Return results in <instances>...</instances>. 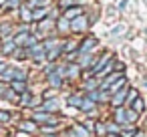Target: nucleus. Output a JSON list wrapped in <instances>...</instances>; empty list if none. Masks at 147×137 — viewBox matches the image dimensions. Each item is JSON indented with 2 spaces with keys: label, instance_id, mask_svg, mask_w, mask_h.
<instances>
[{
  "label": "nucleus",
  "instance_id": "nucleus-1",
  "mask_svg": "<svg viewBox=\"0 0 147 137\" xmlns=\"http://www.w3.org/2000/svg\"><path fill=\"white\" fill-rule=\"evenodd\" d=\"M125 97H127V89H121V91H117V93H115V97L111 99V103H113V105H115V107L119 109V107L123 105Z\"/></svg>",
  "mask_w": 147,
  "mask_h": 137
},
{
  "label": "nucleus",
  "instance_id": "nucleus-2",
  "mask_svg": "<svg viewBox=\"0 0 147 137\" xmlns=\"http://www.w3.org/2000/svg\"><path fill=\"white\" fill-rule=\"evenodd\" d=\"M71 28H73V30H77V32H79V30H85V28H87V20H85V16H79L77 20H73Z\"/></svg>",
  "mask_w": 147,
  "mask_h": 137
},
{
  "label": "nucleus",
  "instance_id": "nucleus-3",
  "mask_svg": "<svg viewBox=\"0 0 147 137\" xmlns=\"http://www.w3.org/2000/svg\"><path fill=\"white\" fill-rule=\"evenodd\" d=\"M95 45H97V38H89V40H85V43L79 47V53H89Z\"/></svg>",
  "mask_w": 147,
  "mask_h": 137
},
{
  "label": "nucleus",
  "instance_id": "nucleus-4",
  "mask_svg": "<svg viewBox=\"0 0 147 137\" xmlns=\"http://www.w3.org/2000/svg\"><path fill=\"white\" fill-rule=\"evenodd\" d=\"M42 51H45V49H42L40 45H34L32 51H30V57H32V59H42Z\"/></svg>",
  "mask_w": 147,
  "mask_h": 137
},
{
  "label": "nucleus",
  "instance_id": "nucleus-5",
  "mask_svg": "<svg viewBox=\"0 0 147 137\" xmlns=\"http://www.w3.org/2000/svg\"><path fill=\"white\" fill-rule=\"evenodd\" d=\"M18 127H20L22 131H26V133H30V131H34V129H36V125H34L32 121H24V123H20Z\"/></svg>",
  "mask_w": 147,
  "mask_h": 137
},
{
  "label": "nucleus",
  "instance_id": "nucleus-6",
  "mask_svg": "<svg viewBox=\"0 0 147 137\" xmlns=\"http://www.w3.org/2000/svg\"><path fill=\"white\" fill-rule=\"evenodd\" d=\"M49 83H51L53 87H61V75H59V73H53V75L49 77Z\"/></svg>",
  "mask_w": 147,
  "mask_h": 137
},
{
  "label": "nucleus",
  "instance_id": "nucleus-7",
  "mask_svg": "<svg viewBox=\"0 0 147 137\" xmlns=\"http://www.w3.org/2000/svg\"><path fill=\"white\" fill-rule=\"evenodd\" d=\"M85 0H61V6L63 8H69V6H75V4H83Z\"/></svg>",
  "mask_w": 147,
  "mask_h": 137
},
{
  "label": "nucleus",
  "instance_id": "nucleus-8",
  "mask_svg": "<svg viewBox=\"0 0 147 137\" xmlns=\"http://www.w3.org/2000/svg\"><path fill=\"white\" fill-rule=\"evenodd\" d=\"M137 99H139V93H137L135 89H131V91H127V101H129V103H135Z\"/></svg>",
  "mask_w": 147,
  "mask_h": 137
},
{
  "label": "nucleus",
  "instance_id": "nucleus-9",
  "mask_svg": "<svg viewBox=\"0 0 147 137\" xmlns=\"http://www.w3.org/2000/svg\"><path fill=\"white\" fill-rule=\"evenodd\" d=\"M14 45H16L14 40L6 43V45H4V49H2V53H4V55H10V53H12V49H14Z\"/></svg>",
  "mask_w": 147,
  "mask_h": 137
},
{
  "label": "nucleus",
  "instance_id": "nucleus-10",
  "mask_svg": "<svg viewBox=\"0 0 147 137\" xmlns=\"http://www.w3.org/2000/svg\"><path fill=\"white\" fill-rule=\"evenodd\" d=\"M115 121H119V123L125 121V109H121V107L117 109V113H115Z\"/></svg>",
  "mask_w": 147,
  "mask_h": 137
},
{
  "label": "nucleus",
  "instance_id": "nucleus-11",
  "mask_svg": "<svg viewBox=\"0 0 147 137\" xmlns=\"http://www.w3.org/2000/svg\"><path fill=\"white\" fill-rule=\"evenodd\" d=\"M47 14V8H42V10H34L32 12V20H40V16H45Z\"/></svg>",
  "mask_w": 147,
  "mask_h": 137
},
{
  "label": "nucleus",
  "instance_id": "nucleus-12",
  "mask_svg": "<svg viewBox=\"0 0 147 137\" xmlns=\"http://www.w3.org/2000/svg\"><path fill=\"white\" fill-rule=\"evenodd\" d=\"M34 119H36V121H47V119H49V121H53V119H51V115H47V113H34Z\"/></svg>",
  "mask_w": 147,
  "mask_h": 137
},
{
  "label": "nucleus",
  "instance_id": "nucleus-13",
  "mask_svg": "<svg viewBox=\"0 0 147 137\" xmlns=\"http://www.w3.org/2000/svg\"><path fill=\"white\" fill-rule=\"evenodd\" d=\"M135 119H137V113L135 111H131V109L125 111V121H135Z\"/></svg>",
  "mask_w": 147,
  "mask_h": 137
},
{
  "label": "nucleus",
  "instance_id": "nucleus-14",
  "mask_svg": "<svg viewBox=\"0 0 147 137\" xmlns=\"http://www.w3.org/2000/svg\"><path fill=\"white\" fill-rule=\"evenodd\" d=\"M79 12H81V8H71V10L65 14V18H67V20H71V16H75V14H79Z\"/></svg>",
  "mask_w": 147,
  "mask_h": 137
},
{
  "label": "nucleus",
  "instance_id": "nucleus-15",
  "mask_svg": "<svg viewBox=\"0 0 147 137\" xmlns=\"http://www.w3.org/2000/svg\"><path fill=\"white\" fill-rule=\"evenodd\" d=\"M22 20H32V12L28 8H22Z\"/></svg>",
  "mask_w": 147,
  "mask_h": 137
},
{
  "label": "nucleus",
  "instance_id": "nucleus-16",
  "mask_svg": "<svg viewBox=\"0 0 147 137\" xmlns=\"http://www.w3.org/2000/svg\"><path fill=\"white\" fill-rule=\"evenodd\" d=\"M75 131H77V133H75L77 137H87V131H85V127H79V125H77V127H75Z\"/></svg>",
  "mask_w": 147,
  "mask_h": 137
},
{
  "label": "nucleus",
  "instance_id": "nucleus-17",
  "mask_svg": "<svg viewBox=\"0 0 147 137\" xmlns=\"http://www.w3.org/2000/svg\"><path fill=\"white\" fill-rule=\"evenodd\" d=\"M47 2H49V0H30V8L32 6H45Z\"/></svg>",
  "mask_w": 147,
  "mask_h": 137
},
{
  "label": "nucleus",
  "instance_id": "nucleus-18",
  "mask_svg": "<svg viewBox=\"0 0 147 137\" xmlns=\"http://www.w3.org/2000/svg\"><path fill=\"white\" fill-rule=\"evenodd\" d=\"M59 28H61V30H67V28H69V20H67V18H61V20H59Z\"/></svg>",
  "mask_w": 147,
  "mask_h": 137
},
{
  "label": "nucleus",
  "instance_id": "nucleus-19",
  "mask_svg": "<svg viewBox=\"0 0 147 137\" xmlns=\"http://www.w3.org/2000/svg\"><path fill=\"white\" fill-rule=\"evenodd\" d=\"M12 89H14V91H24L22 81H14V83H12Z\"/></svg>",
  "mask_w": 147,
  "mask_h": 137
},
{
  "label": "nucleus",
  "instance_id": "nucleus-20",
  "mask_svg": "<svg viewBox=\"0 0 147 137\" xmlns=\"http://www.w3.org/2000/svg\"><path fill=\"white\" fill-rule=\"evenodd\" d=\"M71 105H75V107H81L83 105V99H79V97H71V101H69Z\"/></svg>",
  "mask_w": 147,
  "mask_h": 137
},
{
  "label": "nucleus",
  "instance_id": "nucleus-21",
  "mask_svg": "<svg viewBox=\"0 0 147 137\" xmlns=\"http://www.w3.org/2000/svg\"><path fill=\"white\" fill-rule=\"evenodd\" d=\"M81 109H85V111H89V109H93V101H91V99H87V101H83V105H81Z\"/></svg>",
  "mask_w": 147,
  "mask_h": 137
},
{
  "label": "nucleus",
  "instance_id": "nucleus-22",
  "mask_svg": "<svg viewBox=\"0 0 147 137\" xmlns=\"http://www.w3.org/2000/svg\"><path fill=\"white\" fill-rule=\"evenodd\" d=\"M133 107H135V113H139V111L143 109V101H141V99H137V101L133 103Z\"/></svg>",
  "mask_w": 147,
  "mask_h": 137
},
{
  "label": "nucleus",
  "instance_id": "nucleus-23",
  "mask_svg": "<svg viewBox=\"0 0 147 137\" xmlns=\"http://www.w3.org/2000/svg\"><path fill=\"white\" fill-rule=\"evenodd\" d=\"M57 107H59V103H57V101H51V103H47V105H45V109H51V111H55Z\"/></svg>",
  "mask_w": 147,
  "mask_h": 137
},
{
  "label": "nucleus",
  "instance_id": "nucleus-24",
  "mask_svg": "<svg viewBox=\"0 0 147 137\" xmlns=\"http://www.w3.org/2000/svg\"><path fill=\"white\" fill-rule=\"evenodd\" d=\"M10 119V113H6V111H0V121H8Z\"/></svg>",
  "mask_w": 147,
  "mask_h": 137
},
{
  "label": "nucleus",
  "instance_id": "nucleus-25",
  "mask_svg": "<svg viewBox=\"0 0 147 137\" xmlns=\"http://www.w3.org/2000/svg\"><path fill=\"white\" fill-rule=\"evenodd\" d=\"M4 32H10V24H2V26H0V34H4Z\"/></svg>",
  "mask_w": 147,
  "mask_h": 137
},
{
  "label": "nucleus",
  "instance_id": "nucleus-26",
  "mask_svg": "<svg viewBox=\"0 0 147 137\" xmlns=\"http://www.w3.org/2000/svg\"><path fill=\"white\" fill-rule=\"evenodd\" d=\"M18 4H20V0H8V6L10 8H16Z\"/></svg>",
  "mask_w": 147,
  "mask_h": 137
},
{
  "label": "nucleus",
  "instance_id": "nucleus-27",
  "mask_svg": "<svg viewBox=\"0 0 147 137\" xmlns=\"http://www.w3.org/2000/svg\"><path fill=\"white\" fill-rule=\"evenodd\" d=\"M107 131H111V133H117V131H119V127H117V125H109V127H107Z\"/></svg>",
  "mask_w": 147,
  "mask_h": 137
},
{
  "label": "nucleus",
  "instance_id": "nucleus-28",
  "mask_svg": "<svg viewBox=\"0 0 147 137\" xmlns=\"http://www.w3.org/2000/svg\"><path fill=\"white\" fill-rule=\"evenodd\" d=\"M123 28H125V26H115V28H113V34H119V32H123Z\"/></svg>",
  "mask_w": 147,
  "mask_h": 137
},
{
  "label": "nucleus",
  "instance_id": "nucleus-29",
  "mask_svg": "<svg viewBox=\"0 0 147 137\" xmlns=\"http://www.w3.org/2000/svg\"><path fill=\"white\" fill-rule=\"evenodd\" d=\"M95 129H97V133H105V127L99 123V125H95Z\"/></svg>",
  "mask_w": 147,
  "mask_h": 137
},
{
  "label": "nucleus",
  "instance_id": "nucleus-30",
  "mask_svg": "<svg viewBox=\"0 0 147 137\" xmlns=\"http://www.w3.org/2000/svg\"><path fill=\"white\" fill-rule=\"evenodd\" d=\"M119 8H121V10H125V8H127V0H121V4H119Z\"/></svg>",
  "mask_w": 147,
  "mask_h": 137
},
{
  "label": "nucleus",
  "instance_id": "nucleus-31",
  "mask_svg": "<svg viewBox=\"0 0 147 137\" xmlns=\"http://www.w3.org/2000/svg\"><path fill=\"white\" fill-rule=\"evenodd\" d=\"M115 69H117V71H123V69H125V65H123V63H117V65H115Z\"/></svg>",
  "mask_w": 147,
  "mask_h": 137
},
{
  "label": "nucleus",
  "instance_id": "nucleus-32",
  "mask_svg": "<svg viewBox=\"0 0 147 137\" xmlns=\"http://www.w3.org/2000/svg\"><path fill=\"white\" fill-rule=\"evenodd\" d=\"M4 69H6V65H2V63H0V73H2Z\"/></svg>",
  "mask_w": 147,
  "mask_h": 137
},
{
  "label": "nucleus",
  "instance_id": "nucleus-33",
  "mask_svg": "<svg viewBox=\"0 0 147 137\" xmlns=\"http://www.w3.org/2000/svg\"><path fill=\"white\" fill-rule=\"evenodd\" d=\"M135 137H145V135H143V133H137V135H135Z\"/></svg>",
  "mask_w": 147,
  "mask_h": 137
}]
</instances>
